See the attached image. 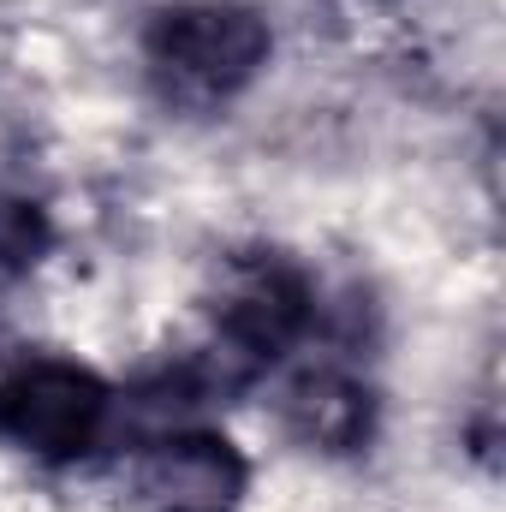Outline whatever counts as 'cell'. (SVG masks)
Returning a JSON list of instances; mask_svg holds the SVG:
<instances>
[{
    "label": "cell",
    "instance_id": "obj_1",
    "mask_svg": "<svg viewBox=\"0 0 506 512\" xmlns=\"http://www.w3.org/2000/svg\"><path fill=\"white\" fill-rule=\"evenodd\" d=\"M268 48L274 30L245 0H179L143 36V60L155 84L191 108H215L251 90L268 66Z\"/></svg>",
    "mask_w": 506,
    "mask_h": 512
},
{
    "label": "cell",
    "instance_id": "obj_2",
    "mask_svg": "<svg viewBox=\"0 0 506 512\" xmlns=\"http://www.w3.org/2000/svg\"><path fill=\"white\" fill-rule=\"evenodd\" d=\"M114 411H120V393L78 358L42 352V358H18L12 370H0V441L30 453L36 465L90 459L114 435L120 423Z\"/></svg>",
    "mask_w": 506,
    "mask_h": 512
},
{
    "label": "cell",
    "instance_id": "obj_3",
    "mask_svg": "<svg viewBox=\"0 0 506 512\" xmlns=\"http://www.w3.org/2000/svg\"><path fill=\"white\" fill-rule=\"evenodd\" d=\"M126 495L137 512H245L251 459L215 429L173 423L137 441Z\"/></svg>",
    "mask_w": 506,
    "mask_h": 512
},
{
    "label": "cell",
    "instance_id": "obj_4",
    "mask_svg": "<svg viewBox=\"0 0 506 512\" xmlns=\"http://www.w3.org/2000/svg\"><path fill=\"white\" fill-rule=\"evenodd\" d=\"M280 429L322 459L364 453L376 435V393L346 364H304L280 387Z\"/></svg>",
    "mask_w": 506,
    "mask_h": 512
},
{
    "label": "cell",
    "instance_id": "obj_5",
    "mask_svg": "<svg viewBox=\"0 0 506 512\" xmlns=\"http://www.w3.org/2000/svg\"><path fill=\"white\" fill-rule=\"evenodd\" d=\"M54 245V221L36 197L0 191V280H24Z\"/></svg>",
    "mask_w": 506,
    "mask_h": 512
}]
</instances>
